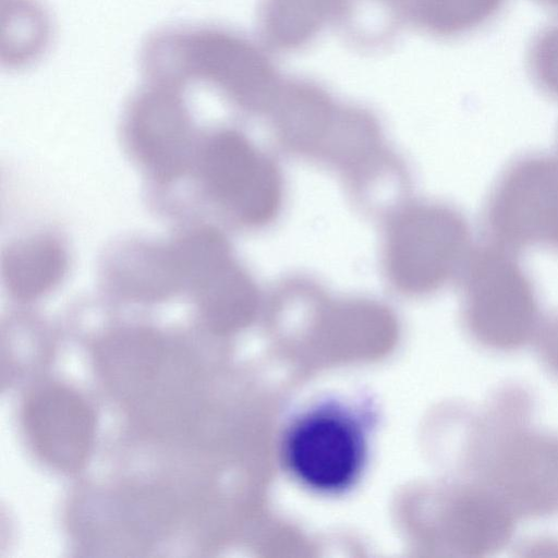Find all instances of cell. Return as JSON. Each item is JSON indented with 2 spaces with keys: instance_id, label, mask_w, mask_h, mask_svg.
I'll return each mask as SVG.
<instances>
[{
  "instance_id": "obj_8",
  "label": "cell",
  "mask_w": 558,
  "mask_h": 558,
  "mask_svg": "<svg viewBox=\"0 0 558 558\" xmlns=\"http://www.w3.org/2000/svg\"><path fill=\"white\" fill-rule=\"evenodd\" d=\"M270 110L282 138L301 149L327 140L339 112L325 90L305 81L281 83Z\"/></svg>"
},
{
  "instance_id": "obj_3",
  "label": "cell",
  "mask_w": 558,
  "mask_h": 558,
  "mask_svg": "<svg viewBox=\"0 0 558 558\" xmlns=\"http://www.w3.org/2000/svg\"><path fill=\"white\" fill-rule=\"evenodd\" d=\"M464 319L485 349L510 352L534 341L543 322L536 290L515 252L490 243L462 270Z\"/></svg>"
},
{
  "instance_id": "obj_1",
  "label": "cell",
  "mask_w": 558,
  "mask_h": 558,
  "mask_svg": "<svg viewBox=\"0 0 558 558\" xmlns=\"http://www.w3.org/2000/svg\"><path fill=\"white\" fill-rule=\"evenodd\" d=\"M533 402L520 386L498 389L473 433L477 482L520 519L558 512V437L531 425Z\"/></svg>"
},
{
  "instance_id": "obj_4",
  "label": "cell",
  "mask_w": 558,
  "mask_h": 558,
  "mask_svg": "<svg viewBox=\"0 0 558 558\" xmlns=\"http://www.w3.org/2000/svg\"><path fill=\"white\" fill-rule=\"evenodd\" d=\"M471 252L469 223L448 205L410 204L391 217L386 229V274L403 292L444 288L462 272Z\"/></svg>"
},
{
  "instance_id": "obj_11",
  "label": "cell",
  "mask_w": 558,
  "mask_h": 558,
  "mask_svg": "<svg viewBox=\"0 0 558 558\" xmlns=\"http://www.w3.org/2000/svg\"><path fill=\"white\" fill-rule=\"evenodd\" d=\"M1 58L10 68L36 61L45 52L50 23L34 0H2Z\"/></svg>"
},
{
  "instance_id": "obj_6",
  "label": "cell",
  "mask_w": 558,
  "mask_h": 558,
  "mask_svg": "<svg viewBox=\"0 0 558 558\" xmlns=\"http://www.w3.org/2000/svg\"><path fill=\"white\" fill-rule=\"evenodd\" d=\"M494 243L518 251L543 246L558 251V157H523L504 171L484 217Z\"/></svg>"
},
{
  "instance_id": "obj_9",
  "label": "cell",
  "mask_w": 558,
  "mask_h": 558,
  "mask_svg": "<svg viewBox=\"0 0 558 558\" xmlns=\"http://www.w3.org/2000/svg\"><path fill=\"white\" fill-rule=\"evenodd\" d=\"M348 9V0H262L258 28L264 44L279 51L302 48Z\"/></svg>"
},
{
  "instance_id": "obj_10",
  "label": "cell",
  "mask_w": 558,
  "mask_h": 558,
  "mask_svg": "<svg viewBox=\"0 0 558 558\" xmlns=\"http://www.w3.org/2000/svg\"><path fill=\"white\" fill-rule=\"evenodd\" d=\"M68 257L60 241L40 234L9 247L3 256V277L9 291L20 300H33L62 279Z\"/></svg>"
},
{
  "instance_id": "obj_7",
  "label": "cell",
  "mask_w": 558,
  "mask_h": 558,
  "mask_svg": "<svg viewBox=\"0 0 558 558\" xmlns=\"http://www.w3.org/2000/svg\"><path fill=\"white\" fill-rule=\"evenodd\" d=\"M22 420L34 449L51 466L71 472L86 462L95 417L76 392L60 385L38 387L26 397Z\"/></svg>"
},
{
  "instance_id": "obj_2",
  "label": "cell",
  "mask_w": 558,
  "mask_h": 558,
  "mask_svg": "<svg viewBox=\"0 0 558 558\" xmlns=\"http://www.w3.org/2000/svg\"><path fill=\"white\" fill-rule=\"evenodd\" d=\"M196 181L202 196L247 227H262L278 215L282 178L274 161L241 131L193 128L182 178Z\"/></svg>"
},
{
  "instance_id": "obj_12",
  "label": "cell",
  "mask_w": 558,
  "mask_h": 558,
  "mask_svg": "<svg viewBox=\"0 0 558 558\" xmlns=\"http://www.w3.org/2000/svg\"><path fill=\"white\" fill-rule=\"evenodd\" d=\"M534 342L543 365L558 377V314L542 322Z\"/></svg>"
},
{
  "instance_id": "obj_5",
  "label": "cell",
  "mask_w": 558,
  "mask_h": 558,
  "mask_svg": "<svg viewBox=\"0 0 558 558\" xmlns=\"http://www.w3.org/2000/svg\"><path fill=\"white\" fill-rule=\"evenodd\" d=\"M364 424L336 402L317 404L299 415L282 441L283 463L304 488L322 496L347 493L367 462Z\"/></svg>"
}]
</instances>
